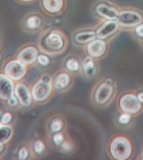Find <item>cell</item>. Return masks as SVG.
<instances>
[{"label": "cell", "mask_w": 143, "mask_h": 160, "mask_svg": "<svg viewBox=\"0 0 143 160\" xmlns=\"http://www.w3.org/2000/svg\"><path fill=\"white\" fill-rule=\"evenodd\" d=\"M95 12L99 16L107 20L117 19L118 13H119V12L115 8L105 4V3H100V4L97 5L96 8H95Z\"/></svg>", "instance_id": "cell-13"}, {"label": "cell", "mask_w": 143, "mask_h": 160, "mask_svg": "<svg viewBox=\"0 0 143 160\" xmlns=\"http://www.w3.org/2000/svg\"><path fill=\"white\" fill-rule=\"evenodd\" d=\"M26 72L27 65L23 63L18 58L8 62L3 68V73L7 75L13 82L22 79L26 74Z\"/></svg>", "instance_id": "cell-3"}, {"label": "cell", "mask_w": 143, "mask_h": 160, "mask_svg": "<svg viewBox=\"0 0 143 160\" xmlns=\"http://www.w3.org/2000/svg\"><path fill=\"white\" fill-rule=\"evenodd\" d=\"M7 102L8 106L12 108L17 107L18 105L19 104V99L17 98V97L15 96V94H13L11 97L7 100Z\"/></svg>", "instance_id": "cell-25"}, {"label": "cell", "mask_w": 143, "mask_h": 160, "mask_svg": "<svg viewBox=\"0 0 143 160\" xmlns=\"http://www.w3.org/2000/svg\"><path fill=\"white\" fill-rule=\"evenodd\" d=\"M3 149V143L0 142V152H2Z\"/></svg>", "instance_id": "cell-32"}, {"label": "cell", "mask_w": 143, "mask_h": 160, "mask_svg": "<svg viewBox=\"0 0 143 160\" xmlns=\"http://www.w3.org/2000/svg\"><path fill=\"white\" fill-rule=\"evenodd\" d=\"M37 62L42 66H47L50 63V58L45 54H39L37 58Z\"/></svg>", "instance_id": "cell-23"}, {"label": "cell", "mask_w": 143, "mask_h": 160, "mask_svg": "<svg viewBox=\"0 0 143 160\" xmlns=\"http://www.w3.org/2000/svg\"><path fill=\"white\" fill-rule=\"evenodd\" d=\"M61 147H62V149L65 151V152H68V151H70L72 148L71 144L68 142H63V143L61 144Z\"/></svg>", "instance_id": "cell-30"}, {"label": "cell", "mask_w": 143, "mask_h": 160, "mask_svg": "<svg viewBox=\"0 0 143 160\" xmlns=\"http://www.w3.org/2000/svg\"><path fill=\"white\" fill-rule=\"evenodd\" d=\"M19 158L20 160H24L26 159L29 156V151H28L27 148L22 147L19 151Z\"/></svg>", "instance_id": "cell-26"}, {"label": "cell", "mask_w": 143, "mask_h": 160, "mask_svg": "<svg viewBox=\"0 0 143 160\" xmlns=\"http://www.w3.org/2000/svg\"><path fill=\"white\" fill-rule=\"evenodd\" d=\"M13 81L10 79L5 73H0V99L7 101L13 94H14Z\"/></svg>", "instance_id": "cell-9"}, {"label": "cell", "mask_w": 143, "mask_h": 160, "mask_svg": "<svg viewBox=\"0 0 143 160\" xmlns=\"http://www.w3.org/2000/svg\"><path fill=\"white\" fill-rule=\"evenodd\" d=\"M83 68H84L85 75L88 78H92L95 75L96 69H95V62L93 60V58L90 56V55L85 58V60H84V62H83Z\"/></svg>", "instance_id": "cell-16"}, {"label": "cell", "mask_w": 143, "mask_h": 160, "mask_svg": "<svg viewBox=\"0 0 143 160\" xmlns=\"http://www.w3.org/2000/svg\"><path fill=\"white\" fill-rule=\"evenodd\" d=\"M106 50V43L104 39L95 38L87 44V52L92 58H100L103 56Z\"/></svg>", "instance_id": "cell-12"}, {"label": "cell", "mask_w": 143, "mask_h": 160, "mask_svg": "<svg viewBox=\"0 0 143 160\" xmlns=\"http://www.w3.org/2000/svg\"><path fill=\"white\" fill-rule=\"evenodd\" d=\"M120 27L117 20H107L96 31V38L100 39H105L116 32Z\"/></svg>", "instance_id": "cell-10"}, {"label": "cell", "mask_w": 143, "mask_h": 160, "mask_svg": "<svg viewBox=\"0 0 143 160\" xmlns=\"http://www.w3.org/2000/svg\"><path fill=\"white\" fill-rule=\"evenodd\" d=\"M0 59H1V54H0Z\"/></svg>", "instance_id": "cell-35"}, {"label": "cell", "mask_w": 143, "mask_h": 160, "mask_svg": "<svg viewBox=\"0 0 143 160\" xmlns=\"http://www.w3.org/2000/svg\"><path fill=\"white\" fill-rule=\"evenodd\" d=\"M96 38V33L92 31L89 32H77L75 36V42L80 44H85L86 42H90Z\"/></svg>", "instance_id": "cell-17"}, {"label": "cell", "mask_w": 143, "mask_h": 160, "mask_svg": "<svg viewBox=\"0 0 143 160\" xmlns=\"http://www.w3.org/2000/svg\"><path fill=\"white\" fill-rule=\"evenodd\" d=\"M110 154L116 160H126L132 152L131 143L125 137L119 136L112 140L110 146Z\"/></svg>", "instance_id": "cell-1"}, {"label": "cell", "mask_w": 143, "mask_h": 160, "mask_svg": "<svg viewBox=\"0 0 143 160\" xmlns=\"http://www.w3.org/2000/svg\"><path fill=\"white\" fill-rule=\"evenodd\" d=\"M39 50L34 46H28L23 48L18 54V59L26 65H31L37 61Z\"/></svg>", "instance_id": "cell-11"}, {"label": "cell", "mask_w": 143, "mask_h": 160, "mask_svg": "<svg viewBox=\"0 0 143 160\" xmlns=\"http://www.w3.org/2000/svg\"><path fill=\"white\" fill-rule=\"evenodd\" d=\"M20 2H32L34 0H19Z\"/></svg>", "instance_id": "cell-33"}, {"label": "cell", "mask_w": 143, "mask_h": 160, "mask_svg": "<svg viewBox=\"0 0 143 160\" xmlns=\"http://www.w3.org/2000/svg\"><path fill=\"white\" fill-rule=\"evenodd\" d=\"M42 22V19L40 16L38 15H30L26 18L24 22L25 27L27 28L28 29L30 30H36L40 27Z\"/></svg>", "instance_id": "cell-19"}, {"label": "cell", "mask_w": 143, "mask_h": 160, "mask_svg": "<svg viewBox=\"0 0 143 160\" xmlns=\"http://www.w3.org/2000/svg\"><path fill=\"white\" fill-rule=\"evenodd\" d=\"M66 68L71 72H76L80 68V65L75 58H70L66 62Z\"/></svg>", "instance_id": "cell-22"}, {"label": "cell", "mask_w": 143, "mask_h": 160, "mask_svg": "<svg viewBox=\"0 0 143 160\" xmlns=\"http://www.w3.org/2000/svg\"><path fill=\"white\" fill-rule=\"evenodd\" d=\"M119 122L122 124H126L128 122H130V113H127V112H125V113H122L119 117Z\"/></svg>", "instance_id": "cell-27"}, {"label": "cell", "mask_w": 143, "mask_h": 160, "mask_svg": "<svg viewBox=\"0 0 143 160\" xmlns=\"http://www.w3.org/2000/svg\"><path fill=\"white\" fill-rule=\"evenodd\" d=\"M53 141L56 145H61L64 142V135L61 132H55L53 136Z\"/></svg>", "instance_id": "cell-24"}, {"label": "cell", "mask_w": 143, "mask_h": 160, "mask_svg": "<svg viewBox=\"0 0 143 160\" xmlns=\"http://www.w3.org/2000/svg\"><path fill=\"white\" fill-rule=\"evenodd\" d=\"M70 83V76L67 72H60L54 79V87L55 89L63 90L69 87Z\"/></svg>", "instance_id": "cell-15"}, {"label": "cell", "mask_w": 143, "mask_h": 160, "mask_svg": "<svg viewBox=\"0 0 143 160\" xmlns=\"http://www.w3.org/2000/svg\"><path fill=\"white\" fill-rule=\"evenodd\" d=\"M14 94L19 99V104L23 107H29L32 103L33 96L27 85L18 82L14 86Z\"/></svg>", "instance_id": "cell-7"}, {"label": "cell", "mask_w": 143, "mask_h": 160, "mask_svg": "<svg viewBox=\"0 0 143 160\" xmlns=\"http://www.w3.org/2000/svg\"><path fill=\"white\" fill-rule=\"evenodd\" d=\"M12 118L13 116L10 112H4V113H3L2 116V123H3V124H8L12 121Z\"/></svg>", "instance_id": "cell-28"}, {"label": "cell", "mask_w": 143, "mask_h": 160, "mask_svg": "<svg viewBox=\"0 0 143 160\" xmlns=\"http://www.w3.org/2000/svg\"><path fill=\"white\" fill-rule=\"evenodd\" d=\"M116 20L120 27L133 28L140 24L143 18L139 12L131 10H124L119 12Z\"/></svg>", "instance_id": "cell-4"}, {"label": "cell", "mask_w": 143, "mask_h": 160, "mask_svg": "<svg viewBox=\"0 0 143 160\" xmlns=\"http://www.w3.org/2000/svg\"><path fill=\"white\" fill-rule=\"evenodd\" d=\"M51 92H52V83L49 76H44L34 85L31 90L33 99L38 102L45 101L50 97Z\"/></svg>", "instance_id": "cell-2"}, {"label": "cell", "mask_w": 143, "mask_h": 160, "mask_svg": "<svg viewBox=\"0 0 143 160\" xmlns=\"http://www.w3.org/2000/svg\"><path fill=\"white\" fill-rule=\"evenodd\" d=\"M63 126H64V122L60 118H55L50 123V129L53 132H58L62 129Z\"/></svg>", "instance_id": "cell-21"}, {"label": "cell", "mask_w": 143, "mask_h": 160, "mask_svg": "<svg viewBox=\"0 0 143 160\" xmlns=\"http://www.w3.org/2000/svg\"><path fill=\"white\" fill-rule=\"evenodd\" d=\"M135 32L139 37H143V23H140L135 27Z\"/></svg>", "instance_id": "cell-29"}, {"label": "cell", "mask_w": 143, "mask_h": 160, "mask_svg": "<svg viewBox=\"0 0 143 160\" xmlns=\"http://www.w3.org/2000/svg\"><path fill=\"white\" fill-rule=\"evenodd\" d=\"M114 92L113 85L108 81L100 83L97 87L95 92V101L96 103L103 105L106 103L111 98Z\"/></svg>", "instance_id": "cell-6"}, {"label": "cell", "mask_w": 143, "mask_h": 160, "mask_svg": "<svg viewBox=\"0 0 143 160\" xmlns=\"http://www.w3.org/2000/svg\"><path fill=\"white\" fill-rule=\"evenodd\" d=\"M45 45L51 51H60L65 46V40L58 31H51L45 38Z\"/></svg>", "instance_id": "cell-8"}, {"label": "cell", "mask_w": 143, "mask_h": 160, "mask_svg": "<svg viewBox=\"0 0 143 160\" xmlns=\"http://www.w3.org/2000/svg\"><path fill=\"white\" fill-rule=\"evenodd\" d=\"M2 116H3V112L0 111V125L2 124Z\"/></svg>", "instance_id": "cell-34"}, {"label": "cell", "mask_w": 143, "mask_h": 160, "mask_svg": "<svg viewBox=\"0 0 143 160\" xmlns=\"http://www.w3.org/2000/svg\"><path fill=\"white\" fill-rule=\"evenodd\" d=\"M119 105L123 112L130 114L137 113L141 108V102L139 101L137 96L133 93H126L123 95L120 98Z\"/></svg>", "instance_id": "cell-5"}, {"label": "cell", "mask_w": 143, "mask_h": 160, "mask_svg": "<svg viewBox=\"0 0 143 160\" xmlns=\"http://www.w3.org/2000/svg\"><path fill=\"white\" fill-rule=\"evenodd\" d=\"M34 151L38 155H42L45 152V142L41 140H36L34 142Z\"/></svg>", "instance_id": "cell-20"}, {"label": "cell", "mask_w": 143, "mask_h": 160, "mask_svg": "<svg viewBox=\"0 0 143 160\" xmlns=\"http://www.w3.org/2000/svg\"><path fill=\"white\" fill-rule=\"evenodd\" d=\"M137 98L140 102H143V92H139V93H138Z\"/></svg>", "instance_id": "cell-31"}, {"label": "cell", "mask_w": 143, "mask_h": 160, "mask_svg": "<svg viewBox=\"0 0 143 160\" xmlns=\"http://www.w3.org/2000/svg\"><path fill=\"white\" fill-rule=\"evenodd\" d=\"M13 130L12 126L8 124H2L0 125V142L3 143L8 142L13 137Z\"/></svg>", "instance_id": "cell-18"}, {"label": "cell", "mask_w": 143, "mask_h": 160, "mask_svg": "<svg viewBox=\"0 0 143 160\" xmlns=\"http://www.w3.org/2000/svg\"><path fill=\"white\" fill-rule=\"evenodd\" d=\"M42 7L49 13L60 12L64 7V0H41Z\"/></svg>", "instance_id": "cell-14"}]
</instances>
